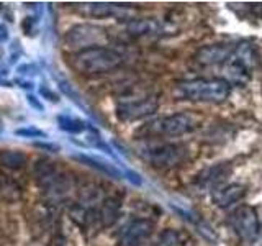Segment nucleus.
Segmentation results:
<instances>
[{
	"mask_svg": "<svg viewBox=\"0 0 262 246\" xmlns=\"http://www.w3.org/2000/svg\"><path fill=\"white\" fill-rule=\"evenodd\" d=\"M231 94V84L221 77H196L190 80H182L174 87L172 95L177 100L190 102H207L221 104Z\"/></svg>",
	"mask_w": 262,
	"mask_h": 246,
	"instance_id": "nucleus-1",
	"label": "nucleus"
},
{
	"mask_svg": "<svg viewBox=\"0 0 262 246\" xmlns=\"http://www.w3.org/2000/svg\"><path fill=\"white\" fill-rule=\"evenodd\" d=\"M123 56L113 48L98 46L85 51L74 53L71 56V66L74 71L84 76H100V74L112 72L120 68Z\"/></svg>",
	"mask_w": 262,
	"mask_h": 246,
	"instance_id": "nucleus-2",
	"label": "nucleus"
},
{
	"mask_svg": "<svg viewBox=\"0 0 262 246\" xmlns=\"http://www.w3.org/2000/svg\"><path fill=\"white\" fill-rule=\"evenodd\" d=\"M108 41V33L100 25L92 23H79L68 30L64 35V46L74 53L85 51L90 48L105 46Z\"/></svg>",
	"mask_w": 262,
	"mask_h": 246,
	"instance_id": "nucleus-3",
	"label": "nucleus"
},
{
	"mask_svg": "<svg viewBox=\"0 0 262 246\" xmlns=\"http://www.w3.org/2000/svg\"><path fill=\"white\" fill-rule=\"evenodd\" d=\"M187 150L182 145H174V143H164V145H156L149 146L144 153V159L151 164L152 168L166 171L179 166L180 162L185 159Z\"/></svg>",
	"mask_w": 262,
	"mask_h": 246,
	"instance_id": "nucleus-4",
	"label": "nucleus"
},
{
	"mask_svg": "<svg viewBox=\"0 0 262 246\" xmlns=\"http://www.w3.org/2000/svg\"><path fill=\"white\" fill-rule=\"evenodd\" d=\"M159 109L158 95H146L138 100H125L117 107V118L120 121H136L151 117Z\"/></svg>",
	"mask_w": 262,
	"mask_h": 246,
	"instance_id": "nucleus-5",
	"label": "nucleus"
},
{
	"mask_svg": "<svg viewBox=\"0 0 262 246\" xmlns=\"http://www.w3.org/2000/svg\"><path fill=\"white\" fill-rule=\"evenodd\" d=\"M231 225L234 228L236 235L239 236L243 241H254L260 230L257 212L256 209L249 207V205H241V207L233 213Z\"/></svg>",
	"mask_w": 262,
	"mask_h": 246,
	"instance_id": "nucleus-6",
	"label": "nucleus"
},
{
	"mask_svg": "<svg viewBox=\"0 0 262 246\" xmlns=\"http://www.w3.org/2000/svg\"><path fill=\"white\" fill-rule=\"evenodd\" d=\"M199 125V121L192 113H174L169 117H164L156 121V130L161 135L166 136H182L193 131Z\"/></svg>",
	"mask_w": 262,
	"mask_h": 246,
	"instance_id": "nucleus-7",
	"label": "nucleus"
},
{
	"mask_svg": "<svg viewBox=\"0 0 262 246\" xmlns=\"http://www.w3.org/2000/svg\"><path fill=\"white\" fill-rule=\"evenodd\" d=\"M77 12L92 16V18H121L126 20L128 15L133 12L128 5L121 4H108V2H89V4H77Z\"/></svg>",
	"mask_w": 262,
	"mask_h": 246,
	"instance_id": "nucleus-8",
	"label": "nucleus"
},
{
	"mask_svg": "<svg viewBox=\"0 0 262 246\" xmlns=\"http://www.w3.org/2000/svg\"><path fill=\"white\" fill-rule=\"evenodd\" d=\"M234 45L231 43H216L200 48L193 54V61L200 66H216L221 63H228L234 53Z\"/></svg>",
	"mask_w": 262,
	"mask_h": 246,
	"instance_id": "nucleus-9",
	"label": "nucleus"
},
{
	"mask_svg": "<svg viewBox=\"0 0 262 246\" xmlns=\"http://www.w3.org/2000/svg\"><path fill=\"white\" fill-rule=\"evenodd\" d=\"M152 221L146 218H136L123 228L118 246H141L152 233Z\"/></svg>",
	"mask_w": 262,
	"mask_h": 246,
	"instance_id": "nucleus-10",
	"label": "nucleus"
},
{
	"mask_svg": "<svg viewBox=\"0 0 262 246\" xmlns=\"http://www.w3.org/2000/svg\"><path fill=\"white\" fill-rule=\"evenodd\" d=\"M244 195H246V187L243 184H226V186H220L216 189H213L211 202L215 203L216 207L226 209L229 205L244 199Z\"/></svg>",
	"mask_w": 262,
	"mask_h": 246,
	"instance_id": "nucleus-11",
	"label": "nucleus"
},
{
	"mask_svg": "<svg viewBox=\"0 0 262 246\" xmlns=\"http://www.w3.org/2000/svg\"><path fill=\"white\" fill-rule=\"evenodd\" d=\"M231 172H233V169L229 164H216V166L203 169L200 174L196 176V184H200L203 187L216 189L228 176H231Z\"/></svg>",
	"mask_w": 262,
	"mask_h": 246,
	"instance_id": "nucleus-12",
	"label": "nucleus"
},
{
	"mask_svg": "<svg viewBox=\"0 0 262 246\" xmlns=\"http://www.w3.org/2000/svg\"><path fill=\"white\" fill-rule=\"evenodd\" d=\"M162 31V23L156 18H131L126 23V33L131 36H152Z\"/></svg>",
	"mask_w": 262,
	"mask_h": 246,
	"instance_id": "nucleus-13",
	"label": "nucleus"
},
{
	"mask_svg": "<svg viewBox=\"0 0 262 246\" xmlns=\"http://www.w3.org/2000/svg\"><path fill=\"white\" fill-rule=\"evenodd\" d=\"M43 189H45V194L48 195L49 200H53V202L61 200L72 191V179L68 174H64V172L59 171Z\"/></svg>",
	"mask_w": 262,
	"mask_h": 246,
	"instance_id": "nucleus-14",
	"label": "nucleus"
},
{
	"mask_svg": "<svg viewBox=\"0 0 262 246\" xmlns=\"http://www.w3.org/2000/svg\"><path fill=\"white\" fill-rule=\"evenodd\" d=\"M121 210V200L117 197H106L102 200L100 209L97 210V218L100 220L102 227L108 228L117 223Z\"/></svg>",
	"mask_w": 262,
	"mask_h": 246,
	"instance_id": "nucleus-15",
	"label": "nucleus"
},
{
	"mask_svg": "<svg viewBox=\"0 0 262 246\" xmlns=\"http://www.w3.org/2000/svg\"><path fill=\"white\" fill-rule=\"evenodd\" d=\"M72 159L79 161L80 164H85V166L92 168V169H97L98 172H102V174L108 176V177H113V179H121L123 177V172L118 171L117 168L113 166V164L106 162L100 158H95V156H89V154H72Z\"/></svg>",
	"mask_w": 262,
	"mask_h": 246,
	"instance_id": "nucleus-16",
	"label": "nucleus"
},
{
	"mask_svg": "<svg viewBox=\"0 0 262 246\" xmlns=\"http://www.w3.org/2000/svg\"><path fill=\"white\" fill-rule=\"evenodd\" d=\"M57 168L56 164L51 161H46V159H38L35 164H33V177L36 179L38 186L45 187L49 180H51L56 174H57Z\"/></svg>",
	"mask_w": 262,
	"mask_h": 246,
	"instance_id": "nucleus-17",
	"label": "nucleus"
},
{
	"mask_svg": "<svg viewBox=\"0 0 262 246\" xmlns=\"http://www.w3.org/2000/svg\"><path fill=\"white\" fill-rule=\"evenodd\" d=\"M28 156L16 151V150H0V166L12 169V171H20L27 166Z\"/></svg>",
	"mask_w": 262,
	"mask_h": 246,
	"instance_id": "nucleus-18",
	"label": "nucleus"
},
{
	"mask_svg": "<svg viewBox=\"0 0 262 246\" xmlns=\"http://www.w3.org/2000/svg\"><path fill=\"white\" fill-rule=\"evenodd\" d=\"M21 197V187L15 179L0 174V199L7 202H15Z\"/></svg>",
	"mask_w": 262,
	"mask_h": 246,
	"instance_id": "nucleus-19",
	"label": "nucleus"
},
{
	"mask_svg": "<svg viewBox=\"0 0 262 246\" xmlns=\"http://www.w3.org/2000/svg\"><path fill=\"white\" fill-rule=\"evenodd\" d=\"M57 125H59L62 131H68V133H72V135H79L82 131L87 130V125L84 121L79 118L68 117V115H59V117H57Z\"/></svg>",
	"mask_w": 262,
	"mask_h": 246,
	"instance_id": "nucleus-20",
	"label": "nucleus"
},
{
	"mask_svg": "<svg viewBox=\"0 0 262 246\" xmlns=\"http://www.w3.org/2000/svg\"><path fill=\"white\" fill-rule=\"evenodd\" d=\"M179 244H180V233L172 228L164 230L158 238V243H156V246H179Z\"/></svg>",
	"mask_w": 262,
	"mask_h": 246,
	"instance_id": "nucleus-21",
	"label": "nucleus"
},
{
	"mask_svg": "<svg viewBox=\"0 0 262 246\" xmlns=\"http://www.w3.org/2000/svg\"><path fill=\"white\" fill-rule=\"evenodd\" d=\"M15 135H16V136H21V138H46V136H48L43 130L33 128V127L18 128V130L15 131Z\"/></svg>",
	"mask_w": 262,
	"mask_h": 246,
	"instance_id": "nucleus-22",
	"label": "nucleus"
},
{
	"mask_svg": "<svg viewBox=\"0 0 262 246\" xmlns=\"http://www.w3.org/2000/svg\"><path fill=\"white\" fill-rule=\"evenodd\" d=\"M59 89L62 90V92L66 94V95H69L71 98H72V100L74 102H76L77 105H80V107H84V105H82V102H80V98H79V95L76 94V90H74L72 89V86L69 84V82H66V80H61L59 82Z\"/></svg>",
	"mask_w": 262,
	"mask_h": 246,
	"instance_id": "nucleus-23",
	"label": "nucleus"
},
{
	"mask_svg": "<svg viewBox=\"0 0 262 246\" xmlns=\"http://www.w3.org/2000/svg\"><path fill=\"white\" fill-rule=\"evenodd\" d=\"M38 92H39L41 97L46 98V100H49V102H53V104H57V102H59V97H57V95L53 92V90H49L46 86H39V90H38Z\"/></svg>",
	"mask_w": 262,
	"mask_h": 246,
	"instance_id": "nucleus-24",
	"label": "nucleus"
},
{
	"mask_svg": "<svg viewBox=\"0 0 262 246\" xmlns=\"http://www.w3.org/2000/svg\"><path fill=\"white\" fill-rule=\"evenodd\" d=\"M27 102H28L35 110H38V112H45L43 104H41L35 95H27Z\"/></svg>",
	"mask_w": 262,
	"mask_h": 246,
	"instance_id": "nucleus-25",
	"label": "nucleus"
},
{
	"mask_svg": "<svg viewBox=\"0 0 262 246\" xmlns=\"http://www.w3.org/2000/svg\"><path fill=\"white\" fill-rule=\"evenodd\" d=\"M35 148H39V150H46V151H59V146L57 145H53V143H43V141H36L35 143Z\"/></svg>",
	"mask_w": 262,
	"mask_h": 246,
	"instance_id": "nucleus-26",
	"label": "nucleus"
}]
</instances>
